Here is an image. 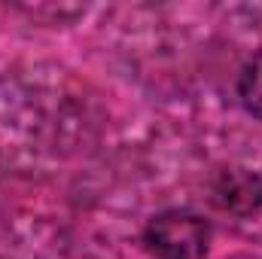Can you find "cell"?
<instances>
[{
	"label": "cell",
	"mask_w": 262,
	"mask_h": 259,
	"mask_svg": "<svg viewBox=\"0 0 262 259\" xmlns=\"http://www.w3.org/2000/svg\"><path fill=\"white\" fill-rule=\"evenodd\" d=\"M235 92H238V101H241L244 113H250L253 119L262 122V46L241 64Z\"/></svg>",
	"instance_id": "cell-3"
},
{
	"label": "cell",
	"mask_w": 262,
	"mask_h": 259,
	"mask_svg": "<svg viewBox=\"0 0 262 259\" xmlns=\"http://www.w3.org/2000/svg\"><path fill=\"white\" fill-rule=\"evenodd\" d=\"M213 226L192 207H165L140 229V244L156 259H204L210 253Z\"/></svg>",
	"instance_id": "cell-1"
},
{
	"label": "cell",
	"mask_w": 262,
	"mask_h": 259,
	"mask_svg": "<svg viewBox=\"0 0 262 259\" xmlns=\"http://www.w3.org/2000/svg\"><path fill=\"white\" fill-rule=\"evenodd\" d=\"M210 204L229 217L247 220L262 210V174L244 165H226L210 177Z\"/></svg>",
	"instance_id": "cell-2"
}]
</instances>
